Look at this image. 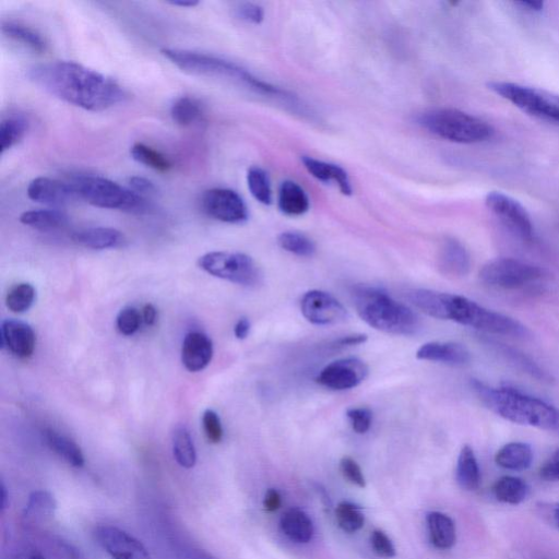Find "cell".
Wrapping results in <instances>:
<instances>
[{
  "label": "cell",
  "instance_id": "e0dca14e",
  "mask_svg": "<svg viewBox=\"0 0 559 559\" xmlns=\"http://www.w3.org/2000/svg\"><path fill=\"white\" fill-rule=\"evenodd\" d=\"M0 330L3 348H7L19 359H29L32 356L37 338L30 325L20 320L7 319L3 321Z\"/></svg>",
  "mask_w": 559,
  "mask_h": 559
},
{
  "label": "cell",
  "instance_id": "836d02e7",
  "mask_svg": "<svg viewBox=\"0 0 559 559\" xmlns=\"http://www.w3.org/2000/svg\"><path fill=\"white\" fill-rule=\"evenodd\" d=\"M174 458L184 469H193L197 463V453L192 436L185 426H178L173 433Z\"/></svg>",
  "mask_w": 559,
  "mask_h": 559
},
{
  "label": "cell",
  "instance_id": "681fc988",
  "mask_svg": "<svg viewBox=\"0 0 559 559\" xmlns=\"http://www.w3.org/2000/svg\"><path fill=\"white\" fill-rule=\"evenodd\" d=\"M130 189L136 194L145 197L157 194V187L145 177L134 176L129 178Z\"/></svg>",
  "mask_w": 559,
  "mask_h": 559
},
{
  "label": "cell",
  "instance_id": "603a6c76",
  "mask_svg": "<svg viewBox=\"0 0 559 559\" xmlns=\"http://www.w3.org/2000/svg\"><path fill=\"white\" fill-rule=\"evenodd\" d=\"M73 241L83 247L104 251L122 247L126 243L125 235L112 228H90L73 235Z\"/></svg>",
  "mask_w": 559,
  "mask_h": 559
},
{
  "label": "cell",
  "instance_id": "ab89813d",
  "mask_svg": "<svg viewBox=\"0 0 559 559\" xmlns=\"http://www.w3.org/2000/svg\"><path fill=\"white\" fill-rule=\"evenodd\" d=\"M336 519L338 526L347 533L360 531L365 523L361 507L349 502H342L338 505Z\"/></svg>",
  "mask_w": 559,
  "mask_h": 559
},
{
  "label": "cell",
  "instance_id": "d590c367",
  "mask_svg": "<svg viewBox=\"0 0 559 559\" xmlns=\"http://www.w3.org/2000/svg\"><path fill=\"white\" fill-rule=\"evenodd\" d=\"M133 159L147 166L154 171L165 173L172 169L171 161L161 152L152 149L144 144H136L130 150Z\"/></svg>",
  "mask_w": 559,
  "mask_h": 559
},
{
  "label": "cell",
  "instance_id": "816d5d0a",
  "mask_svg": "<svg viewBox=\"0 0 559 559\" xmlns=\"http://www.w3.org/2000/svg\"><path fill=\"white\" fill-rule=\"evenodd\" d=\"M281 495L275 489H269L264 498V507L268 513H275L281 507Z\"/></svg>",
  "mask_w": 559,
  "mask_h": 559
},
{
  "label": "cell",
  "instance_id": "ee69618b",
  "mask_svg": "<svg viewBox=\"0 0 559 559\" xmlns=\"http://www.w3.org/2000/svg\"><path fill=\"white\" fill-rule=\"evenodd\" d=\"M202 426L210 443L219 444L223 439V427L220 416L213 410H207L202 415Z\"/></svg>",
  "mask_w": 559,
  "mask_h": 559
},
{
  "label": "cell",
  "instance_id": "b9f144b4",
  "mask_svg": "<svg viewBox=\"0 0 559 559\" xmlns=\"http://www.w3.org/2000/svg\"><path fill=\"white\" fill-rule=\"evenodd\" d=\"M141 319L142 317L136 308L126 307L117 316V329L124 336H133L140 328Z\"/></svg>",
  "mask_w": 559,
  "mask_h": 559
},
{
  "label": "cell",
  "instance_id": "7a4b0ae2",
  "mask_svg": "<svg viewBox=\"0 0 559 559\" xmlns=\"http://www.w3.org/2000/svg\"><path fill=\"white\" fill-rule=\"evenodd\" d=\"M409 299L420 311L437 319L455 321L496 336L526 338L529 335L518 320L491 311L465 296L420 289L410 292Z\"/></svg>",
  "mask_w": 559,
  "mask_h": 559
},
{
  "label": "cell",
  "instance_id": "484cf974",
  "mask_svg": "<svg viewBox=\"0 0 559 559\" xmlns=\"http://www.w3.org/2000/svg\"><path fill=\"white\" fill-rule=\"evenodd\" d=\"M456 475L462 490L468 492L479 490L482 481L481 470L474 450L468 445L463 446L460 451Z\"/></svg>",
  "mask_w": 559,
  "mask_h": 559
},
{
  "label": "cell",
  "instance_id": "8d00e7d4",
  "mask_svg": "<svg viewBox=\"0 0 559 559\" xmlns=\"http://www.w3.org/2000/svg\"><path fill=\"white\" fill-rule=\"evenodd\" d=\"M37 292L29 283H20L11 288L6 296V305L9 311L22 314L29 311L35 302Z\"/></svg>",
  "mask_w": 559,
  "mask_h": 559
},
{
  "label": "cell",
  "instance_id": "6f0895ef",
  "mask_svg": "<svg viewBox=\"0 0 559 559\" xmlns=\"http://www.w3.org/2000/svg\"><path fill=\"white\" fill-rule=\"evenodd\" d=\"M170 5L182 8H194L200 3L198 0H175V2H169Z\"/></svg>",
  "mask_w": 559,
  "mask_h": 559
},
{
  "label": "cell",
  "instance_id": "74e56055",
  "mask_svg": "<svg viewBox=\"0 0 559 559\" xmlns=\"http://www.w3.org/2000/svg\"><path fill=\"white\" fill-rule=\"evenodd\" d=\"M278 243L285 252L299 257H312L316 252L314 242L299 232H284L280 234Z\"/></svg>",
  "mask_w": 559,
  "mask_h": 559
},
{
  "label": "cell",
  "instance_id": "ffe728a7",
  "mask_svg": "<svg viewBox=\"0 0 559 559\" xmlns=\"http://www.w3.org/2000/svg\"><path fill=\"white\" fill-rule=\"evenodd\" d=\"M438 267L440 272L447 277H466L471 268V258L467 248L459 241L449 237L440 247Z\"/></svg>",
  "mask_w": 559,
  "mask_h": 559
},
{
  "label": "cell",
  "instance_id": "ba28073f",
  "mask_svg": "<svg viewBox=\"0 0 559 559\" xmlns=\"http://www.w3.org/2000/svg\"><path fill=\"white\" fill-rule=\"evenodd\" d=\"M487 87L520 111L559 126V94L509 81H492Z\"/></svg>",
  "mask_w": 559,
  "mask_h": 559
},
{
  "label": "cell",
  "instance_id": "9c48e42d",
  "mask_svg": "<svg viewBox=\"0 0 559 559\" xmlns=\"http://www.w3.org/2000/svg\"><path fill=\"white\" fill-rule=\"evenodd\" d=\"M198 266L213 277L244 287H254L261 279V273L254 259L243 253H208L199 258Z\"/></svg>",
  "mask_w": 559,
  "mask_h": 559
},
{
  "label": "cell",
  "instance_id": "db71d44e",
  "mask_svg": "<svg viewBox=\"0 0 559 559\" xmlns=\"http://www.w3.org/2000/svg\"><path fill=\"white\" fill-rule=\"evenodd\" d=\"M158 317L157 309L152 304H147L144 307V312H142V318H144L145 323L148 326H153L156 324Z\"/></svg>",
  "mask_w": 559,
  "mask_h": 559
},
{
  "label": "cell",
  "instance_id": "f546056e",
  "mask_svg": "<svg viewBox=\"0 0 559 559\" xmlns=\"http://www.w3.org/2000/svg\"><path fill=\"white\" fill-rule=\"evenodd\" d=\"M44 438L46 444L49 445L55 454L64 459L68 465L75 468L85 466V456H83L82 450L74 440L53 430H46Z\"/></svg>",
  "mask_w": 559,
  "mask_h": 559
},
{
  "label": "cell",
  "instance_id": "f35d334b",
  "mask_svg": "<svg viewBox=\"0 0 559 559\" xmlns=\"http://www.w3.org/2000/svg\"><path fill=\"white\" fill-rule=\"evenodd\" d=\"M247 185L249 192L260 204L269 206L272 202V190L269 176L263 169H249L247 173Z\"/></svg>",
  "mask_w": 559,
  "mask_h": 559
},
{
  "label": "cell",
  "instance_id": "7402d4cb",
  "mask_svg": "<svg viewBox=\"0 0 559 559\" xmlns=\"http://www.w3.org/2000/svg\"><path fill=\"white\" fill-rule=\"evenodd\" d=\"M302 162L309 174L323 183L335 182L343 195L351 196L353 189L349 175L341 166L327 163L311 157H302Z\"/></svg>",
  "mask_w": 559,
  "mask_h": 559
},
{
  "label": "cell",
  "instance_id": "f907efd6",
  "mask_svg": "<svg viewBox=\"0 0 559 559\" xmlns=\"http://www.w3.org/2000/svg\"><path fill=\"white\" fill-rule=\"evenodd\" d=\"M367 341V336L363 333H354V335L344 336L332 343V348L344 349L349 347L361 346Z\"/></svg>",
  "mask_w": 559,
  "mask_h": 559
},
{
  "label": "cell",
  "instance_id": "8992f818",
  "mask_svg": "<svg viewBox=\"0 0 559 559\" xmlns=\"http://www.w3.org/2000/svg\"><path fill=\"white\" fill-rule=\"evenodd\" d=\"M419 124L431 134L456 144H481L495 135L493 126L482 118L455 109L423 113Z\"/></svg>",
  "mask_w": 559,
  "mask_h": 559
},
{
  "label": "cell",
  "instance_id": "cb8c5ba5",
  "mask_svg": "<svg viewBox=\"0 0 559 559\" xmlns=\"http://www.w3.org/2000/svg\"><path fill=\"white\" fill-rule=\"evenodd\" d=\"M428 534L432 544L439 550L453 549L457 541L455 521L449 516L433 511L427 515Z\"/></svg>",
  "mask_w": 559,
  "mask_h": 559
},
{
  "label": "cell",
  "instance_id": "ac0fdd59",
  "mask_svg": "<svg viewBox=\"0 0 559 559\" xmlns=\"http://www.w3.org/2000/svg\"><path fill=\"white\" fill-rule=\"evenodd\" d=\"M213 358V343L205 333H187L182 348V362L193 373L204 371Z\"/></svg>",
  "mask_w": 559,
  "mask_h": 559
},
{
  "label": "cell",
  "instance_id": "9f6ffc18",
  "mask_svg": "<svg viewBox=\"0 0 559 559\" xmlns=\"http://www.w3.org/2000/svg\"><path fill=\"white\" fill-rule=\"evenodd\" d=\"M0 505H2V513H5L6 509L9 507V493L7 490V486L5 485L4 481H2V485H0Z\"/></svg>",
  "mask_w": 559,
  "mask_h": 559
},
{
  "label": "cell",
  "instance_id": "30bf717a",
  "mask_svg": "<svg viewBox=\"0 0 559 559\" xmlns=\"http://www.w3.org/2000/svg\"><path fill=\"white\" fill-rule=\"evenodd\" d=\"M543 278V270L514 258L489 261L480 271V279L491 288L519 290Z\"/></svg>",
  "mask_w": 559,
  "mask_h": 559
},
{
  "label": "cell",
  "instance_id": "4316f807",
  "mask_svg": "<svg viewBox=\"0 0 559 559\" xmlns=\"http://www.w3.org/2000/svg\"><path fill=\"white\" fill-rule=\"evenodd\" d=\"M497 466L509 471L528 470L533 462V450L526 443H510L498 450Z\"/></svg>",
  "mask_w": 559,
  "mask_h": 559
},
{
  "label": "cell",
  "instance_id": "7bdbcfd3",
  "mask_svg": "<svg viewBox=\"0 0 559 559\" xmlns=\"http://www.w3.org/2000/svg\"><path fill=\"white\" fill-rule=\"evenodd\" d=\"M348 419L356 434H366L373 423V412L368 408H351L347 411Z\"/></svg>",
  "mask_w": 559,
  "mask_h": 559
},
{
  "label": "cell",
  "instance_id": "d6a6232c",
  "mask_svg": "<svg viewBox=\"0 0 559 559\" xmlns=\"http://www.w3.org/2000/svg\"><path fill=\"white\" fill-rule=\"evenodd\" d=\"M57 502L49 491H35L29 496L25 518L30 522H41L55 515Z\"/></svg>",
  "mask_w": 559,
  "mask_h": 559
},
{
  "label": "cell",
  "instance_id": "60d3db41",
  "mask_svg": "<svg viewBox=\"0 0 559 559\" xmlns=\"http://www.w3.org/2000/svg\"><path fill=\"white\" fill-rule=\"evenodd\" d=\"M496 348L498 349L499 353H502L505 358L510 361L511 363L515 364V366L521 368L523 372L534 376L535 378L539 379H547L546 373L541 370V368L531 361L525 354L519 353L514 349H509L502 344H495Z\"/></svg>",
  "mask_w": 559,
  "mask_h": 559
},
{
  "label": "cell",
  "instance_id": "7c38bea8",
  "mask_svg": "<svg viewBox=\"0 0 559 559\" xmlns=\"http://www.w3.org/2000/svg\"><path fill=\"white\" fill-rule=\"evenodd\" d=\"M201 207L207 216L224 223L240 224L248 219L243 198L228 188H212L201 197Z\"/></svg>",
  "mask_w": 559,
  "mask_h": 559
},
{
  "label": "cell",
  "instance_id": "680465c9",
  "mask_svg": "<svg viewBox=\"0 0 559 559\" xmlns=\"http://www.w3.org/2000/svg\"><path fill=\"white\" fill-rule=\"evenodd\" d=\"M14 559H45V557L35 551H26L17 554Z\"/></svg>",
  "mask_w": 559,
  "mask_h": 559
},
{
  "label": "cell",
  "instance_id": "7dc6e473",
  "mask_svg": "<svg viewBox=\"0 0 559 559\" xmlns=\"http://www.w3.org/2000/svg\"><path fill=\"white\" fill-rule=\"evenodd\" d=\"M236 15L240 19L254 23V25H259V23L263 22L265 17V11L263 7L253 3H244L241 4L236 9Z\"/></svg>",
  "mask_w": 559,
  "mask_h": 559
},
{
  "label": "cell",
  "instance_id": "c3c4849f",
  "mask_svg": "<svg viewBox=\"0 0 559 559\" xmlns=\"http://www.w3.org/2000/svg\"><path fill=\"white\" fill-rule=\"evenodd\" d=\"M540 477L547 482L559 481V448L542 466Z\"/></svg>",
  "mask_w": 559,
  "mask_h": 559
},
{
  "label": "cell",
  "instance_id": "8fae6325",
  "mask_svg": "<svg viewBox=\"0 0 559 559\" xmlns=\"http://www.w3.org/2000/svg\"><path fill=\"white\" fill-rule=\"evenodd\" d=\"M485 205L521 240H533L534 227L530 214L518 200L502 192H491L485 197Z\"/></svg>",
  "mask_w": 559,
  "mask_h": 559
},
{
  "label": "cell",
  "instance_id": "e575fe53",
  "mask_svg": "<svg viewBox=\"0 0 559 559\" xmlns=\"http://www.w3.org/2000/svg\"><path fill=\"white\" fill-rule=\"evenodd\" d=\"M202 116H204V110H202L199 101L194 98L182 97L171 106L173 122L182 127L195 125L201 120Z\"/></svg>",
  "mask_w": 559,
  "mask_h": 559
},
{
  "label": "cell",
  "instance_id": "1f68e13d",
  "mask_svg": "<svg viewBox=\"0 0 559 559\" xmlns=\"http://www.w3.org/2000/svg\"><path fill=\"white\" fill-rule=\"evenodd\" d=\"M28 129L29 123L22 115L11 114L3 118L0 123V152L4 154L17 146L27 135Z\"/></svg>",
  "mask_w": 559,
  "mask_h": 559
},
{
  "label": "cell",
  "instance_id": "5bb4252c",
  "mask_svg": "<svg viewBox=\"0 0 559 559\" xmlns=\"http://www.w3.org/2000/svg\"><path fill=\"white\" fill-rule=\"evenodd\" d=\"M368 376V367L358 358L333 361L317 376V383L331 390H350L360 386Z\"/></svg>",
  "mask_w": 559,
  "mask_h": 559
},
{
  "label": "cell",
  "instance_id": "83f0119b",
  "mask_svg": "<svg viewBox=\"0 0 559 559\" xmlns=\"http://www.w3.org/2000/svg\"><path fill=\"white\" fill-rule=\"evenodd\" d=\"M2 31L7 38L25 46L26 49L34 53L44 54L49 50V43H47L43 35L37 30L22 25V23L14 21L4 22Z\"/></svg>",
  "mask_w": 559,
  "mask_h": 559
},
{
  "label": "cell",
  "instance_id": "2e32d148",
  "mask_svg": "<svg viewBox=\"0 0 559 559\" xmlns=\"http://www.w3.org/2000/svg\"><path fill=\"white\" fill-rule=\"evenodd\" d=\"M28 197L39 204L63 207L78 199L73 185L49 177H38L27 189Z\"/></svg>",
  "mask_w": 559,
  "mask_h": 559
},
{
  "label": "cell",
  "instance_id": "11a10c76",
  "mask_svg": "<svg viewBox=\"0 0 559 559\" xmlns=\"http://www.w3.org/2000/svg\"><path fill=\"white\" fill-rule=\"evenodd\" d=\"M517 6H520L521 9H525L528 11H532V13H539V11L543 10L544 3L543 2H532V0H522V2L516 3Z\"/></svg>",
  "mask_w": 559,
  "mask_h": 559
},
{
  "label": "cell",
  "instance_id": "4dcf8cb0",
  "mask_svg": "<svg viewBox=\"0 0 559 559\" xmlns=\"http://www.w3.org/2000/svg\"><path fill=\"white\" fill-rule=\"evenodd\" d=\"M493 493L498 502L508 505H520L528 498L530 487L526 481L506 475V477L495 482Z\"/></svg>",
  "mask_w": 559,
  "mask_h": 559
},
{
  "label": "cell",
  "instance_id": "f5cc1de1",
  "mask_svg": "<svg viewBox=\"0 0 559 559\" xmlns=\"http://www.w3.org/2000/svg\"><path fill=\"white\" fill-rule=\"evenodd\" d=\"M251 332V321L241 318L234 327V335L239 340H245Z\"/></svg>",
  "mask_w": 559,
  "mask_h": 559
},
{
  "label": "cell",
  "instance_id": "6da1fadb",
  "mask_svg": "<svg viewBox=\"0 0 559 559\" xmlns=\"http://www.w3.org/2000/svg\"><path fill=\"white\" fill-rule=\"evenodd\" d=\"M28 78L53 97L90 112L109 110L128 98L115 80L75 62L33 66Z\"/></svg>",
  "mask_w": 559,
  "mask_h": 559
},
{
  "label": "cell",
  "instance_id": "52a82bcc",
  "mask_svg": "<svg viewBox=\"0 0 559 559\" xmlns=\"http://www.w3.org/2000/svg\"><path fill=\"white\" fill-rule=\"evenodd\" d=\"M70 184L75 188L79 199L87 201L94 207L136 214L146 213L150 210L149 202L145 197L109 178L80 175Z\"/></svg>",
  "mask_w": 559,
  "mask_h": 559
},
{
  "label": "cell",
  "instance_id": "91938a15",
  "mask_svg": "<svg viewBox=\"0 0 559 559\" xmlns=\"http://www.w3.org/2000/svg\"><path fill=\"white\" fill-rule=\"evenodd\" d=\"M555 521H556V525L559 529V505L555 509Z\"/></svg>",
  "mask_w": 559,
  "mask_h": 559
},
{
  "label": "cell",
  "instance_id": "bcb514c9",
  "mask_svg": "<svg viewBox=\"0 0 559 559\" xmlns=\"http://www.w3.org/2000/svg\"><path fill=\"white\" fill-rule=\"evenodd\" d=\"M371 545L374 552L383 558H392L396 556L394 544L388 538V535L382 530H375L371 535Z\"/></svg>",
  "mask_w": 559,
  "mask_h": 559
},
{
  "label": "cell",
  "instance_id": "d6986e66",
  "mask_svg": "<svg viewBox=\"0 0 559 559\" xmlns=\"http://www.w3.org/2000/svg\"><path fill=\"white\" fill-rule=\"evenodd\" d=\"M421 361L443 363L453 366L467 365L471 360L469 350L456 342H427L416 352Z\"/></svg>",
  "mask_w": 559,
  "mask_h": 559
},
{
  "label": "cell",
  "instance_id": "f6af8a7d",
  "mask_svg": "<svg viewBox=\"0 0 559 559\" xmlns=\"http://www.w3.org/2000/svg\"><path fill=\"white\" fill-rule=\"evenodd\" d=\"M340 470L344 479H347L351 484L364 489L366 486V480L358 462L351 457H344L340 461Z\"/></svg>",
  "mask_w": 559,
  "mask_h": 559
},
{
  "label": "cell",
  "instance_id": "3957f363",
  "mask_svg": "<svg viewBox=\"0 0 559 559\" xmlns=\"http://www.w3.org/2000/svg\"><path fill=\"white\" fill-rule=\"evenodd\" d=\"M472 388L487 409L504 420L559 434V410L513 388H493L473 380Z\"/></svg>",
  "mask_w": 559,
  "mask_h": 559
},
{
  "label": "cell",
  "instance_id": "277c9868",
  "mask_svg": "<svg viewBox=\"0 0 559 559\" xmlns=\"http://www.w3.org/2000/svg\"><path fill=\"white\" fill-rule=\"evenodd\" d=\"M356 312L368 326L395 336H412L420 320L407 305L397 302L386 291L361 285L353 291Z\"/></svg>",
  "mask_w": 559,
  "mask_h": 559
},
{
  "label": "cell",
  "instance_id": "44dd1931",
  "mask_svg": "<svg viewBox=\"0 0 559 559\" xmlns=\"http://www.w3.org/2000/svg\"><path fill=\"white\" fill-rule=\"evenodd\" d=\"M280 528L292 542L306 544L314 537V523L305 511L300 508H291L282 515Z\"/></svg>",
  "mask_w": 559,
  "mask_h": 559
},
{
  "label": "cell",
  "instance_id": "9a60e30c",
  "mask_svg": "<svg viewBox=\"0 0 559 559\" xmlns=\"http://www.w3.org/2000/svg\"><path fill=\"white\" fill-rule=\"evenodd\" d=\"M94 535L102 549L113 559H151L146 546L120 528L101 526Z\"/></svg>",
  "mask_w": 559,
  "mask_h": 559
},
{
  "label": "cell",
  "instance_id": "5b68a950",
  "mask_svg": "<svg viewBox=\"0 0 559 559\" xmlns=\"http://www.w3.org/2000/svg\"><path fill=\"white\" fill-rule=\"evenodd\" d=\"M161 54L185 73L195 76L227 78L242 83L247 88L275 98L294 100L288 91L269 85L239 65L217 56L194 51L163 49Z\"/></svg>",
  "mask_w": 559,
  "mask_h": 559
},
{
  "label": "cell",
  "instance_id": "d4e9b609",
  "mask_svg": "<svg viewBox=\"0 0 559 559\" xmlns=\"http://www.w3.org/2000/svg\"><path fill=\"white\" fill-rule=\"evenodd\" d=\"M278 205L287 216L299 217L309 210L311 202L303 187L293 181H285L279 189Z\"/></svg>",
  "mask_w": 559,
  "mask_h": 559
},
{
  "label": "cell",
  "instance_id": "f1b7e54d",
  "mask_svg": "<svg viewBox=\"0 0 559 559\" xmlns=\"http://www.w3.org/2000/svg\"><path fill=\"white\" fill-rule=\"evenodd\" d=\"M20 222L27 227L39 231H55L63 229L68 224V217L57 209H42L23 212Z\"/></svg>",
  "mask_w": 559,
  "mask_h": 559
},
{
  "label": "cell",
  "instance_id": "4fadbf2b",
  "mask_svg": "<svg viewBox=\"0 0 559 559\" xmlns=\"http://www.w3.org/2000/svg\"><path fill=\"white\" fill-rule=\"evenodd\" d=\"M301 311L309 323L317 326L338 325L349 318L347 308L335 296L319 290L309 291L302 297Z\"/></svg>",
  "mask_w": 559,
  "mask_h": 559
}]
</instances>
